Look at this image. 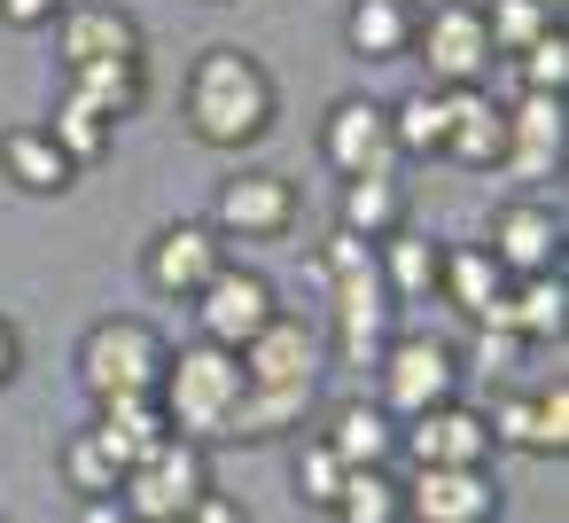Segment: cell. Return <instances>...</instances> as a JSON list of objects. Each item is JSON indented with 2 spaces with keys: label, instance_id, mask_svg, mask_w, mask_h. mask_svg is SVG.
<instances>
[{
  "label": "cell",
  "instance_id": "obj_12",
  "mask_svg": "<svg viewBox=\"0 0 569 523\" xmlns=\"http://www.w3.org/2000/svg\"><path fill=\"white\" fill-rule=\"evenodd\" d=\"M320 165L336 180H359V172H398V141H390V102L375 95H336L328 118H320Z\"/></svg>",
  "mask_w": 569,
  "mask_h": 523
},
{
  "label": "cell",
  "instance_id": "obj_29",
  "mask_svg": "<svg viewBox=\"0 0 569 523\" xmlns=\"http://www.w3.org/2000/svg\"><path fill=\"white\" fill-rule=\"evenodd\" d=\"M312 398H320V391H258V383H242V398H234V422H227V437H242V445L289 437V430H305V422H312Z\"/></svg>",
  "mask_w": 569,
  "mask_h": 523
},
{
  "label": "cell",
  "instance_id": "obj_9",
  "mask_svg": "<svg viewBox=\"0 0 569 523\" xmlns=\"http://www.w3.org/2000/svg\"><path fill=\"white\" fill-rule=\"evenodd\" d=\"M188 305H196V336H203V344L242 352V344H250V336L281 313V289H273L258 266H234V258H227V266H219L196 297H188Z\"/></svg>",
  "mask_w": 569,
  "mask_h": 523
},
{
  "label": "cell",
  "instance_id": "obj_1",
  "mask_svg": "<svg viewBox=\"0 0 569 523\" xmlns=\"http://www.w3.org/2000/svg\"><path fill=\"white\" fill-rule=\"evenodd\" d=\"M180 118H188V134H196L203 149L242 157V149H258V141L281 126V87H273V71H266L250 48L219 40V48H203V56L188 63Z\"/></svg>",
  "mask_w": 569,
  "mask_h": 523
},
{
  "label": "cell",
  "instance_id": "obj_18",
  "mask_svg": "<svg viewBox=\"0 0 569 523\" xmlns=\"http://www.w3.org/2000/svg\"><path fill=\"white\" fill-rule=\"evenodd\" d=\"M561 149H569L561 95H515V102H507V172L553 180V172H561Z\"/></svg>",
  "mask_w": 569,
  "mask_h": 523
},
{
  "label": "cell",
  "instance_id": "obj_19",
  "mask_svg": "<svg viewBox=\"0 0 569 523\" xmlns=\"http://www.w3.org/2000/svg\"><path fill=\"white\" fill-rule=\"evenodd\" d=\"M0 180H9L17 196H71L79 165L56 149V134L40 118H24V126H0Z\"/></svg>",
  "mask_w": 569,
  "mask_h": 523
},
{
  "label": "cell",
  "instance_id": "obj_39",
  "mask_svg": "<svg viewBox=\"0 0 569 523\" xmlns=\"http://www.w3.org/2000/svg\"><path fill=\"white\" fill-rule=\"evenodd\" d=\"M180 523H250V515H242V507H234L227 492H203V500H196V507H188Z\"/></svg>",
  "mask_w": 569,
  "mask_h": 523
},
{
  "label": "cell",
  "instance_id": "obj_17",
  "mask_svg": "<svg viewBox=\"0 0 569 523\" xmlns=\"http://www.w3.org/2000/svg\"><path fill=\"white\" fill-rule=\"evenodd\" d=\"M406 523H499L491 468H413L406 476Z\"/></svg>",
  "mask_w": 569,
  "mask_h": 523
},
{
  "label": "cell",
  "instance_id": "obj_33",
  "mask_svg": "<svg viewBox=\"0 0 569 523\" xmlns=\"http://www.w3.org/2000/svg\"><path fill=\"white\" fill-rule=\"evenodd\" d=\"M507 71H515V87H522V95H569V32H561V24H546L522 56H507Z\"/></svg>",
  "mask_w": 569,
  "mask_h": 523
},
{
  "label": "cell",
  "instance_id": "obj_22",
  "mask_svg": "<svg viewBox=\"0 0 569 523\" xmlns=\"http://www.w3.org/2000/svg\"><path fill=\"white\" fill-rule=\"evenodd\" d=\"M320 437L336 445L343 468H390L398 461V414L382 398H336L328 422H320Z\"/></svg>",
  "mask_w": 569,
  "mask_h": 523
},
{
  "label": "cell",
  "instance_id": "obj_42",
  "mask_svg": "<svg viewBox=\"0 0 569 523\" xmlns=\"http://www.w3.org/2000/svg\"><path fill=\"white\" fill-rule=\"evenodd\" d=\"M211 9H234V0H211Z\"/></svg>",
  "mask_w": 569,
  "mask_h": 523
},
{
  "label": "cell",
  "instance_id": "obj_8",
  "mask_svg": "<svg viewBox=\"0 0 569 523\" xmlns=\"http://www.w3.org/2000/svg\"><path fill=\"white\" fill-rule=\"evenodd\" d=\"M203 492H211V445L196 437H164L149 461L118 476V500L133 507V523H180Z\"/></svg>",
  "mask_w": 569,
  "mask_h": 523
},
{
  "label": "cell",
  "instance_id": "obj_40",
  "mask_svg": "<svg viewBox=\"0 0 569 523\" xmlns=\"http://www.w3.org/2000/svg\"><path fill=\"white\" fill-rule=\"evenodd\" d=\"M17 367H24V336H17V320L0 313V391L17 383Z\"/></svg>",
  "mask_w": 569,
  "mask_h": 523
},
{
  "label": "cell",
  "instance_id": "obj_16",
  "mask_svg": "<svg viewBox=\"0 0 569 523\" xmlns=\"http://www.w3.org/2000/svg\"><path fill=\"white\" fill-rule=\"evenodd\" d=\"M507 282H515V274H507L483 243H437V297H445L468 328H499Z\"/></svg>",
  "mask_w": 569,
  "mask_h": 523
},
{
  "label": "cell",
  "instance_id": "obj_11",
  "mask_svg": "<svg viewBox=\"0 0 569 523\" xmlns=\"http://www.w3.org/2000/svg\"><path fill=\"white\" fill-rule=\"evenodd\" d=\"M56 63L87 71V63H149V32L118 0H63L56 17Z\"/></svg>",
  "mask_w": 569,
  "mask_h": 523
},
{
  "label": "cell",
  "instance_id": "obj_4",
  "mask_svg": "<svg viewBox=\"0 0 569 523\" xmlns=\"http://www.w3.org/2000/svg\"><path fill=\"white\" fill-rule=\"evenodd\" d=\"M164 359H172V344H164V328L157 320H141V313H102L87 336H79V391L87 398H133V391H157V375H164Z\"/></svg>",
  "mask_w": 569,
  "mask_h": 523
},
{
  "label": "cell",
  "instance_id": "obj_31",
  "mask_svg": "<svg viewBox=\"0 0 569 523\" xmlns=\"http://www.w3.org/2000/svg\"><path fill=\"white\" fill-rule=\"evenodd\" d=\"M328 515L336 523H406V476L398 468H343V492Z\"/></svg>",
  "mask_w": 569,
  "mask_h": 523
},
{
  "label": "cell",
  "instance_id": "obj_26",
  "mask_svg": "<svg viewBox=\"0 0 569 523\" xmlns=\"http://www.w3.org/2000/svg\"><path fill=\"white\" fill-rule=\"evenodd\" d=\"M375 266H382V289L398 297V313L437 297V243H429V235H413V227L382 235V243H375Z\"/></svg>",
  "mask_w": 569,
  "mask_h": 523
},
{
  "label": "cell",
  "instance_id": "obj_38",
  "mask_svg": "<svg viewBox=\"0 0 569 523\" xmlns=\"http://www.w3.org/2000/svg\"><path fill=\"white\" fill-rule=\"evenodd\" d=\"M63 17V0H0V24L9 32H48Z\"/></svg>",
  "mask_w": 569,
  "mask_h": 523
},
{
  "label": "cell",
  "instance_id": "obj_21",
  "mask_svg": "<svg viewBox=\"0 0 569 523\" xmlns=\"http://www.w3.org/2000/svg\"><path fill=\"white\" fill-rule=\"evenodd\" d=\"M94 445L118 461V476L133 468V461H149L164 437H172V422H164V406H157V391H133V398H94Z\"/></svg>",
  "mask_w": 569,
  "mask_h": 523
},
{
  "label": "cell",
  "instance_id": "obj_6",
  "mask_svg": "<svg viewBox=\"0 0 569 523\" xmlns=\"http://www.w3.org/2000/svg\"><path fill=\"white\" fill-rule=\"evenodd\" d=\"M297 219H305V196H297V180L273 172V165H242V172H227L219 196H211V227H219L227 243H289Z\"/></svg>",
  "mask_w": 569,
  "mask_h": 523
},
{
  "label": "cell",
  "instance_id": "obj_5",
  "mask_svg": "<svg viewBox=\"0 0 569 523\" xmlns=\"http://www.w3.org/2000/svg\"><path fill=\"white\" fill-rule=\"evenodd\" d=\"M413 63H421V87H483L491 79V32H483V9L476 0H429L421 24H413Z\"/></svg>",
  "mask_w": 569,
  "mask_h": 523
},
{
  "label": "cell",
  "instance_id": "obj_30",
  "mask_svg": "<svg viewBox=\"0 0 569 523\" xmlns=\"http://www.w3.org/2000/svg\"><path fill=\"white\" fill-rule=\"evenodd\" d=\"M445 126H452V95L445 87H413L390 102V141H398V165L406 157H445Z\"/></svg>",
  "mask_w": 569,
  "mask_h": 523
},
{
  "label": "cell",
  "instance_id": "obj_2",
  "mask_svg": "<svg viewBox=\"0 0 569 523\" xmlns=\"http://www.w3.org/2000/svg\"><path fill=\"white\" fill-rule=\"evenodd\" d=\"M320 274H328V305H336V352H343V367H375L382 344L398 336V297L382 289L375 243L336 235V243L320 250Z\"/></svg>",
  "mask_w": 569,
  "mask_h": 523
},
{
  "label": "cell",
  "instance_id": "obj_20",
  "mask_svg": "<svg viewBox=\"0 0 569 523\" xmlns=\"http://www.w3.org/2000/svg\"><path fill=\"white\" fill-rule=\"evenodd\" d=\"M445 157H452L460 172H507V102H491L483 87H452Z\"/></svg>",
  "mask_w": 569,
  "mask_h": 523
},
{
  "label": "cell",
  "instance_id": "obj_34",
  "mask_svg": "<svg viewBox=\"0 0 569 523\" xmlns=\"http://www.w3.org/2000/svg\"><path fill=\"white\" fill-rule=\"evenodd\" d=\"M56 468H63V484H71L79 500H110V492H118V461L94 445V430H71L63 453H56Z\"/></svg>",
  "mask_w": 569,
  "mask_h": 523
},
{
  "label": "cell",
  "instance_id": "obj_13",
  "mask_svg": "<svg viewBox=\"0 0 569 523\" xmlns=\"http://www.w3.org/2000/svg\"><path fill=\"white\" fill-rule=\"evenodd\" d=\"M227 266V235L211 227V219H164L149 243H141V282L157 289V297H196L211 274Z\"/></svg>",
  "mask_w": 569,
  "mask_h": 523
},
{
  "label": "cell",
  "instance_id": "obj_23",
  "mask_svg": "<svg viewBox=\"0 0 569 523\" xmlns=\"http://www.w3.org/2000/svg\"><path fill=\"white\" fill-rule=\"evenodd\" d=\"M413 219L406 204V180L398 172H359V180H336V235H359V243H382Z\"/></svg>",
  "mask_w": 569,
  "mask_h": 523
},
{
  "label": "cell",
  "instance_id": "obj_37",
  "mask_svg": "<svg viewBox=\"0 0 569 523\" xmlns=\"http://www.w3.org/2000/svg\"><path fill=\"white\" fill-rule=\"evenodd\" d=\"M515 352H522V336H515V328H476V367H483V375H499V383H507V375H515Z\"/></svg>",
  "mask_w": 569,
  "mask_h": 523
},
{
  "label": "cell",
  "instance_id": "obj_35",
  "mask_svg": "<svg viewBox=\"0 0 569 523\" xmlns=\"http://www.w3.org/2000/svg\"><path fill=\"white\" fill-rule=\"evenodd\" d=\"M336 492H343V461H336V445L312 430V437L297 445V500L328 515V507H336Z\"/></svg>",
  "mask_w": 569,
  "mask_h": 523
},
{
  "label": "cell",
  "instance_id": "obj_25",
  "mask_svg": "<svg viewBox=\"0 0 569 523\" xmlns=\"http://www.w3.org/2000/svg\"><path fill=\"white\" fill-rule=\"evenodd\" d=\"M561 320H569V282H561V266H553V274H515V282H507L499 328H515L522 344H561Z\"/></svg>",
  "mask_w": 569,
  "mask_h": 523
},
{
  "label": "cell",
  "instance_id": "obj_32",
  "mask_svg": "<svg viewBox=\"0 0 569 523\" xmlns=\"http://www.w3.org/2000/svg\"><path fill=\"white\" fill-rule=\"evenodd\" d=\"M476 9H483V32H491V56H499V63L522 56L546 24H561L553 0H476Z\"/></svg>",
  "mask_w": 569,
  "mask_h": 523
},
{
  "label": "cell",
  "instance_id": "obj_36",
  "mask_svg": "<svg viewBox=\"0 0 569 523\" xmlns=\"http://www.w3.org/2000/svg\"><path fill=\"white\" fill-rule=\"evenodd\" d=\"M561 445H569V383L553 375L546 391H530V453L561 461Z\"/></svg>",
  "mask_w": 569,
  "mask_h": 523
},
{
  "label": "cell",
  "instance_id": "obj_10",
  "mask_svg": "<svg viewBox=\"0 0 569 523\" xmlns=\"http://www.w3.org/2000/svg\"><path fill=\"white\" fill-rule=\"evenodd\" d=\"M398 453H406L413 468H491L499 437H491L483 406L445 398V406H421L413 422H398Z\"/></svg>",
  "mask_w": 569,
  "mask_h": 523
},
{
  "label": "cell",
  "instance_id": "obj_14",
  "mask_svg": "<svg viewBox=\"0 0 569 523\" xmlns=\"http://www.w3.org/2000/svg\"><path fill=\"white\" fill-rule=\"evenodd\" d=\"M234 359H242V383H258V391H320V328L297 320L289 305H281Z\"/></svg>",
  "mask_w": 569,
  "mask_h": 523
},
{
  "label": "cell",
  "instance_id": "obj_27",
  "mask_svg": "<svg viewBox=\"0 0 569 523\" xmlns=\"http://www.w3.org/2000/svg\"><path fill=\"white\" fill-rule=\"evenodd\" d=\"M63 95L94 102L102 118H141L149 110V63H87V71H63Z\"/></svg>",
  "mask_w": 569,
  "mask_h": 523
},
{
  "label": "cell",
  "instance_id": "obj_41",
  "mask_svg": "<svg viewBox=\"0 0 569 523\" xmlns=\"http://www.w3.org/2000/svg\"><path fill=\"white\" fill-rule=\"evenodd\" d=\"M79 523H133V507L110 492V500H79Z\"/></svg>",
  "mask_w": 569,
  "mask_h": 523
},
{
  "label": "cell",
  "instance_id": "obj_24",
  "mask_svg": "<svg viewBox=\"0 0 569 523\" xmlns=\"http://www.w3.org/2000/svg\"><path fill=\"white\" fill-rule=\"evenodd\" d=\"M413 24H421L413 0H351L343 9V48L359 63H406L413 56Z\"/></svg>",
  "mask_w": 569,
  "mask_h": 523
},
{
  "label": "cell",
  "instance_id": "obj_43",
  "mask_svg": "<svg viewBox=\"0 0 569 523\" xmlns=\"http://www.w3.org/2000/svg\"><path fill=\"white\" fill-rule=\"evenodd\" d=\"M413 9H429V0H413Z\"/></svg>",
  "mask_w": 569,
  "mask_h": 523
},
{
  "label": "cell",
  "instance_id": "obj_15",
  "mask_svg": "<svg viewBox=\"0 0 569 523\" xmlns=\"http://www.w3.org/2000/svg\"><path fill=\"white\" fill-rule=\"evenodd\" d=\"M483 250H491L507 274H553V266H561V211H553L546 196H507V204H491Z\"/></svg>",
  "mask_w": 569,
  "mask_h": 523
},
{
  "label": "cell",
  "instance_id": "obj_7",
  "mask_svg": "<svg viewBox=\"0 0 569 523\" xmlns=\"http://www.w3.org/2000/svg\"><path fill=\"white\" fill-rule=\"evenodd\" d=\"M375 375H382V406L398 414V422H413L421 406H445V398H460V383H468V359L445 344V336H390L382 344V359H375Z\"/></svg>",
  "mask_w": 569,
  "mask_h": 523
},
{
  "label": "cell",
  "instance_id": "obj_28",
  "mask_svg": "<svg viewBox=\"0 0 569 523\" xmlns=\"http://www.w3.org/2000/svg\"><path fill=\"white\" fill-rule=\"evenodd\" d=\"M40 126L56 134V149H63L79 172H94V165L118 149V118H102L94 102H79V95H63V87H56V110H48Z\"/></svg>",
  "mask_w": 569,
  "mask_h": 523
},
{
  "label": "cell",
  "instance_id": "obj_3",
  "mask_svg": "<svg viewBox=\"0 0 569 523\" xmlns=\"http://www.w3.org/2000/svg\"><path fill=\"white\" fill-rule=\"evenodd\" d=\"M234 398H242V359L219 352V344H180L157 375V406L172 422V437H196V445H219L227 422H234Z\"/></svg>",
  "mask_w": 569,
  "mask_h": 523
}]
</instances>
